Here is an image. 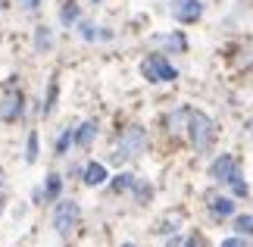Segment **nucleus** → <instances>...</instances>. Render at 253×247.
<instances>
[{
	"instance_id": "f257e3e1",
	"label": "nucleus",
	"mask_w": 253,
	"mask_h": 247,
	"mask_svg": "<svg viewBox=\"0 0 253 247\" xmlns=\"http://www.w3.org/2000/svg\"><path fill=\"white\" fill-rule=\"evenodd\" d=\"M184 128H188V138H191L194 150H207V147H212V141H216V122L200 110H188Z\"/></svg>"
},
{
	"instance_id": "f03ea898",
	"label": "nucleus",
	"mask_w": 253,
	"mask_h": 247,
	"mask_svg": "<svg viewBox=\"0 0 253 247\" xmlns=\"http://www.w3.org/2000/svg\"><path fill=\"white\" fill-rule=\"evenodd\" d=\"M141 72H144V78H147V82H153V85H169V82H175V78H178V69H175L163 53H150L147 60L141 63Z\"/></svg>"
},
{
	"instance_id": "7ed1b4c3",
	"label": "nucleus",
	"mask_w": 253,
	"mask_h": 247,
	"mask_svg": "<svg viewBox=\"0 0 253 247\" xmlns=\"http://www.w3.org/2000/svg\"><path fill=\"white\" fill-rule=\"evenodd\" d=\"M144 147H147V132H144L141 125H128V128H122V135L116 138V156H122V160L144 153Z\"/></svg>"
},
{
	"instance_id": "20e7f679",
	"label": "nucleus",
	"mask_w": 253,
	"mask_h": 247,
	"mask_svg": "<svg viewBox=\"0 0 253 247\" xmlns=\"http://www.w3.org/2000/svg\"><path fill=\"white\" fill-rule=\"evenodd\" d=\"M79 219H82V210L75 200H56V210H53V229L60 238H69V235L79 229Z\"/></svg>"
},
{
	"instance_id": "39448f33",
	"label": "nucleus",
	"mask_w": 253,
	"mask_h": 247,
	"mask_svg": "<svg viewBox=\"0 0 253 247\" xmlns=\"http://www.w3.org/2000/svg\"><path fill=\"white\" fill-rule=\"evenodd\" d=\"M22 113H25V94L19 91L16 82H9L6 94H3V103H0V119H3V122H16Z\"/></svg>"
},
{
	"instance_id": "423d86ee",
	"label": "nucleus",
	"mask_w": 253,
	"mask_h": 247,
	"mask_svg": "<svg viewBox=\"0 0 253 247\" xmlns=\"http://www.w3.org/2000/svg\"><path fill=\"white\" fill-rule=\"evenodd\" d=\"M172 16H175V22L191 25L203 16V3L200 0H172Z\"/></svg>"
},
{
	"instance_id": "0eeeda50",
	"label": "nucleus",
	"mask_w": 253,
	"mask_h": 247,
	"mask_svg": "<svg viewBox=\"0 0 253 247\" xmlns=\"http://www.w3.org/2000/svg\"><path fill=\"white\" fill-rule=\"evenodd\" d=\"M238 172V160L231 153H222V156H216V160H212V166H210V175L212 179H216L219 185H225L231 175Z\"/></svg>"
},
{
	"instance_id": "6e6552de",
	"label": "nucleus",
	"mask_w": 253,
	"mask_h": 247,
	"mask_svg": "<svg viewBox=\"0 0 253 247\" xmlns=\"http://www.w3.org/2000/svg\"><path fill=\"white\" fill-rule=\"evenodd\" d=\"M82 179H84V185L87 188H100L106 179H110V175H106V166L103 163H97V160H91L84 166V172H82Z\"/></svg>"
},
{
	"instance_id": "1a4fd4ad",
	"label": "nucleus",
	"mask_w": 253,
	"mask_h": 247,
	"mask_svg": "<svg viewBox=\"0 0 253 247\" xmlns=\"http://www.w3.org/2000/svg\"><path fill=\"white\" fill-rule=\"evenodd\" d=\"M94 138H97V122L94 119H87L79 128H72V144H79V147H91Z\"/></svg>"
},
{
	"instance_id": "9d476101",
	"label": "nucleus",
	"mask_w": 253,
	"mask_h": 247,
	"mask_svg": "<svg viewBox=\"0 0 253 247\" xmlns=\"http://www.w3.org/2000/svg\"><path fill=\"white\" fill-rule=\"evenodd\" d=\"M210 213L216 216V219H228V216H235V200H231V197H212Z\"/></svg>"
},
{
	"instance_id": "9b49d317",
	"label": "nucleus",
	"mask_w": 253,
	"mask_h": 247,
	"mask_svg": "<svg viewBox=\"0 0 253 247\" xmlns=\"http://www.w3.org/2000/svg\"><path fill=\"white\" fill-rule=\"evenodd\" d=\"M134 182H138V175H131V172H119V175H116V179H113V194H125V191H131V188H134Z\"/></svg>"
},
{
	"instance_id": "f8f14e48",
	"label": "nucleus",
	"mask_w": 253,
	"mask_h": 247,
	"mask_svg": "<svg viewBox=\"0 0 253 247\" xmlns=\"http://www.w3.org/2000/svg\"><path fill=\"white\" fill-rule=\"evenodd\" d=\"M79 16H82V6L75 3V0H66L63 9H60V19H63V25H75L79 22Z\"/></svg>"
},
{
	"instance_id": "ddd939ff",
	"label": "nucleus",
	"mask_w": 253,
	"mask_h": 247,
	"mask_svg": "<svg viewBox=\"0 0 253 247\" xmlns=\"http://www.w3.org/2000/svg\"><path fill=\"white\" fill-rule=\"evenodd\" d=\"M60 191H63V175L50 172V175H47V185H44V197L56 203V197H60Z\"/></svg>"
},
{
	"instance_id": "4468645a",
	"label": "nucleus",
	"mask_w": 253,
	"mask_h": 247,
	"mask_svg": "<svg viewBox=\"0 0 253 247\" xmlns=\"http://www.w3.org/2000/svg\"><path fill=\"white\" fill-rule=\"evenodd\" d=\"M56 94H60V85H56V75L50 78V85H47V97H44V116H50L53 113V106H56Z\"/></svg>"
},
{
	"instance_id": "2eb2a0df",
	"label": "nucleus",
	"mask_w": 253,
	"mask_h": 247,
	"mask_svg": "<svg viewBox=\"0 0 253 247\" xmlns=\"http://www.w3.org/2000/svg\"><path fill=\"white\" fill-rule=\"evenodd\" d=\"M157 44H166V47H172V50H184V35H181V32H175V35H160Z\"/></svg>"
},
{
	"instance_id": "dca6fc26",
	"label": "nucleus",
	"mask_w": 253,
	"mask_h": 247,
	"mask_svg": "<svg viewBox=\"0 0 253 247\" xmlns=\"http://www.w3.org/2000/svg\"><path fill=\"white\" fill-rule=\"evenodd\" d=\"M69 147H72V128H66V132L56 138L53 150H56V156H66V153H69Z\"/></svg>"
},
{
	"instance_id": "f3484780",
	"label": "nucleus",
	"mask_w": 253,
	"mask_h": 247,
	"mask_svg": "<svg viewBox=\"0 0 253 247\" xmlns=\"http://www.w3.org/2000/svg\"><path fill=\"white\" fill-rule=\"evenodd\" d=\"M235 229L241 238H250L253 235V216H235Z\"/></svg>"
},
{
	"instance_id": "a211bd4d",
	"label": "nucleus",
	"mask_w": 253,
	"mask_h": 247,
	"mask_svg": "<svg viewBox=\"0 0 253 247\" xmlns=\"http://www.w3.org/2000/svg\"><path fill=\"white\" fill-rule=\"evenodd\" d=\"M35 47H38L41 53H44V50H50V28H44V25H41V28L35 32Z\"/></svg>"
},
{
	"instance_id": "6ab92c4d",
	"label": "nucleus",
	"mask_w": 253,
	"mask_h": 247,
	"mask_svg": "<svg viewBox=\"0 0 253 247\" xmlns=\"http://www.w3.org/2000/svg\"><path fill=\"white\" fill-rule=\"evenodd\" d=\"M225 185H231V191H235V197H247V191H250V188H247V182L241 179V172H235V175H231V179H228Z\"/></svg>"
},
{
	"instance_id": "aec40b11",
	"label": "nucleus",
	"mask_w": 253,
	"mask_h": 247,
	"mask_svg": "<svg viewBox=\"0 0 253 247\" xmlns=\"http://www.w3.org/2000/svg\"><path fill=\"white\" fill-rule=\"evenodd\" d=\"M35 160H38V132H32L25 141V163H35Z\"/></svg>"
},
{
	"instance_id": "412c9836",
	"label": "nucleus",
	"mask_w": 253,
	"mask_h": 247,
	"mask_svg": "<svg viewBox=\"0 0 253 247\" xmlns=\"http://www.w3.org/2000/svg\"><path fill=\"white\" fill-rule=\"evenodd\" d=\"M75 25H79V35L84 38V41H97V38H100L97 25H91V22H75Z\"/></svg>"
},
{
	"instance_id": "4be33fe9",
	"label": "nucleus",
	"mask_w": 253,
	"mask_h": 247,
	"mask_svg": "<svg viewBox=\"0 0 253 247\" xmlns=\"http://www.w3.org/2000/svg\"><path fill=\"white\" fill-rule=\"evenodd\" d=\"M222 247H247V238L235 235V238H225V241H222Z\"/></svg>"
},
{
	"instance_id": "5701e85b",
	"label": "nucleus",
	"mask_w": 253,
	"mask_h": 247,
	"mask_svg": "<svg viewBox=\"0 0 253 247\" xmlns=\"http://www.w3.org/2000/svg\"><path fill=\"white\" fill-rule=\"evenodd\" d=\"M181 247H207V244H203V238H200V235H191L188 241H181Z\"/></svg>"
},
{
	"instance_id": "b1692460",
	"label": "nucleus",
	"mask_w": 253,
	"mask_h": 247,
	"mask_svg": "<svg viewBox=\"0 0 253 247\" xmlns=\"http://www.w3.org/2000/svg\"><path fill=\"white\" fill-rule=\"evenodd\" d=\"M19 3H22V9H25V13H35V9L41 6V3H38V0H19Z\"/></svg>"
},
{
	"instance_id": "393cba45",
	"label": "nucleus",
	"mask_w": 253,
	"mask_h": 247,
	"mask_svg": "<svg viewBox=\"0 0 253 247\" xmlns=\"http://www.w3.org/2000/svg\"><path fill=\"white\" fill-rule=\"evenodd\" d=\"M166 247H181V238H172V241H169Z\"/></svg>"
},
{
	"instance_id": "a878e982",
	"label": "nucleus",
	"mask_w": 253,
	"mask_h": 247,
	"mask_svg": "<svg viewBox=\"0 0 253 247\" xmlns=\"http://www.w3.org/2000/svg\"><path fill=\"white\" fill-rule=\"evenodd\" d=\"M0 188H3V172H0Z\"/></svg>"
},
{
	"instance_id": "bb28decb",
	"label": "nucleus",
	"mask_w": 253,
	"mask_h": 247,
	"mask_svg": "<svg viewBox=\"0 0 253 247\" xmlns=\"http://www.w3.org/2000/svg\"><path fill=\"white\" fill-rule=\"evenodd\" d=\"M0 6H6V0H0Z\"/></svg>"
},
{
	"instance_id": "cd10ccee",
	"label": "nucleus",
	"mask_w": 253,
	"mask_h": 247,
	"mask_svg": "<svg viewBox=\"0 0 253 247\" xmlns=\"http://www.w3.org/2000/svg\"><path fill=\"white\" fill-rule=\"evenodd\" d=\"M122 247H134V244H122Z\"/></svg>"
},
{
	"instance_id": "c85d7f7f",
	"label": "nucleus",
	"mask_w": 253,
	"mask_h": 247,
	"mask_svg": "<svg viewBox=\"0 0 253 247\" xmlns=\"http://www.w3.org/2000/svg\"><path fill=\"white\" fill-rule=\"evenodd\" d=\"M94 3H97V0H94Z\"/></svg>"
}]
</instances>
